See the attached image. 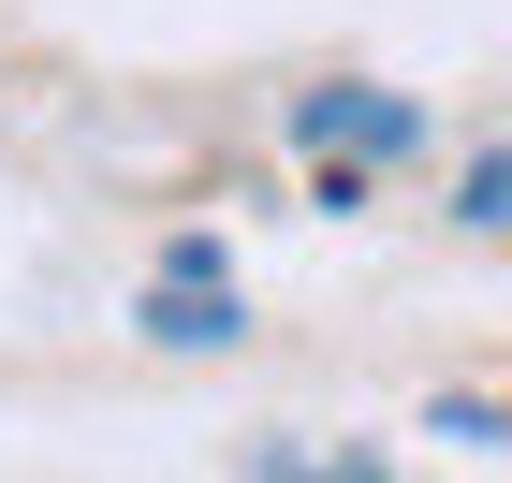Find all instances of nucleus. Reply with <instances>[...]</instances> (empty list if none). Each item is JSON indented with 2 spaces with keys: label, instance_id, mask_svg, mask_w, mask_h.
<instances>
[{
  "label": "nucleus",
  "instance_id": "nucleus-1",
  "mask_svg": "<svg viewBox=\"0 0 512 483\" xmlns=\"http://www.w3.org/2000/svg\"><path fill=\"white\" fill-rule=\"evenodd\" d=\"M147 337L161 352H205V337H235V264H220V235H176L147 279Z\"/></svg>",
  "mask_w": 512,
  "mask_h": 483
},
{
  "label": "nucleus",
  "instance_id": "nucleus-2",
  "mask_svg": "<svg viewBox=\"0 0 512 483\" xmlns=\"http://www.w3.org/2000/svg\"><path fill=\"white\" fill-rule=\"evenodd\" d=\"M410 132H425V118H410L395 88H308V103H293V147H322V161H337V147H352V161H395Z\"/></svg>",
  "mask_w": 512,
  "mask_h": 483
},
{
  "label": "nucleus",
  "instance_id": "nucleus-3",
  "mask_svg": "<svg viewBox=\"0 0 512 483\" xmlns=\"http://www.w3.org/2000/svg\"><path fill=\"white\" fill-rule=\"evenodd\" d=\"M454 205H469V220H498V235H512V147H483L469 176H454Z\"/></svg>",
  "mask_w": 512,
  "mask_h": 483
}]
</instances>
